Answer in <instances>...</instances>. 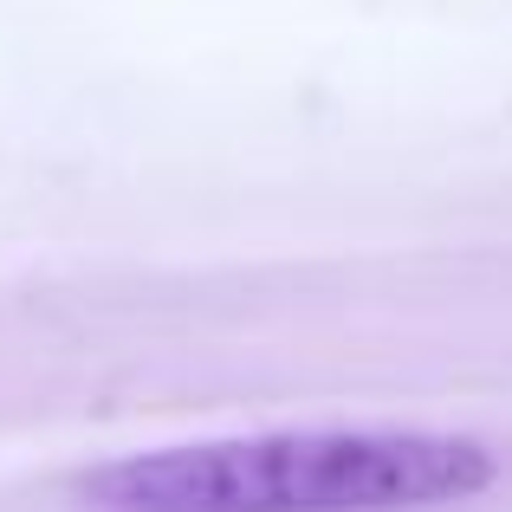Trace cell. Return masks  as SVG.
<instances>
[{
  "label": "cell",
  "mask_w": 512,
  "mask_h": 512,
  "mask_svg": "<svg viewBox=\"0 0 512 512\" xmlns=\"http://www.w3.org/2000/svg\"><path fill=\"white\" fill-rule=\"evenodd\" d=\"M500 454L441 428H279L104 461L78 480L98 512H422L474 500Z\"/></svg>",
  "instance_id": "obj_1"
}]
</instances>
